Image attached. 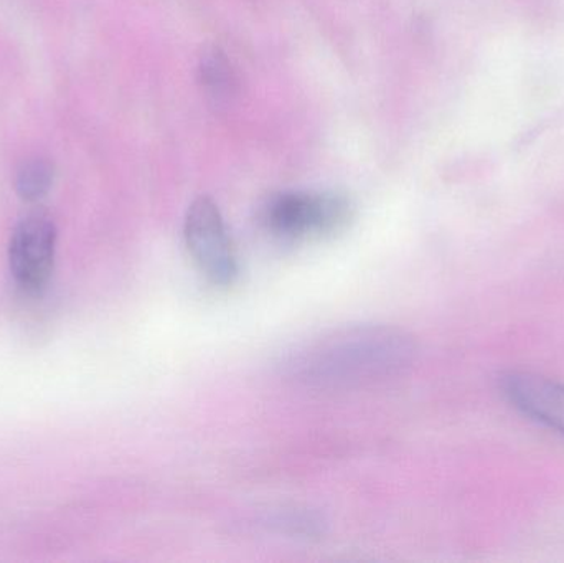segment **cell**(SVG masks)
<instances>
[{"instance_id":"7a4b0ae2","label":"cell","mask_w":564,"mask_h":563,"mask_svg":"<svg viewBox=\"0 0 564 563\" xmlns=\"http://www.w3.org/2000/svg\"><path fill=\"white\" fill-rule=\"evenodd\" d=\"M351 214L350 201L334 192H282L267 202L261 220L276 237L299 240L341 230Z\"/></svg>"},{"instance_id":"277c9868","label":"cell","mask_w":564,"mask_h":563,"mask_svg":"<svg viewBox=\"0 0 564 563\" xmlns=\"http://www.w3.org/2000/svg\"><path fill=\"white\" fill-rule=\"evenodd\" d=\"M55 225L45 217L25 218L10 240V270L20 286L36 291L48 281L55 260Z\"/></svg>"},{"instance_id":"8992f818","label":"cell","mask_w":564,"mask_h":563,"mask_svg":"<svg viewBox=\"0 0 564 563\" xmlns=\"http://www.w3.org/2000/svg\"><path fill=\"white\" fill-rule=\"evenodd\" d=\"M202 83L208 96L217 102L227 101L235 88V76L224 53L212 50L204 56L200 66Z\"/></svg>"},{"instance_id":"5b68a950","label":"cell","mask_w":564,"mask_h":563,"mask_svg":"<svg viewBox=\"0 0 564 563\" xmlns=\"http://www.w3.org/2000/svg\"><path fill=\"white\" fill-rule=\"evenodd\" d=\"M500 390L513 409L564 435V383L530 372H509Z\"/></svg>"},{"instance_id":"6da1fadb","label":"cell","mask_w":564,"mask_h":563,"mask_svg":"<svg viewBox=\"0 0 564 563\" xmlns=\"http://www.w3.org/2000/svg\"><path fill=\"white\" fill-rule=\"evenodd\" d=\"M416 353V343L406 331L387 324H355L292 347L280 369L284 379L305 389H357L406 372Z\"/></svg>"},{"instance_id":"3957f363","label":"cell","mask_w":564,"mask_h":563,"mask_svg":"<svg viewBox=\"0 0 564 563\" xmlns=\"http://www.w3.org/2000/svg\"><path fill=\"white\" fill-rule=\"evenodd\" d=\"M185 243L202 273L218 286H230L238 277V260L220 210L212 198L200 197L185 217Z\"/></svg>"},{"instance_id":"52a82bcc","label":"cell","mask_w":564,"mask_h":563,"mask_svg":"<svg viewBox=\"0 0 564 563\" xmlns=\"http://www.w3.org/2000/svg\"><path fill=\"white\" fill-rule=\"evenodd\" d=\"M53 184L52 165L42 159L26 162L17 174V191L23 201L35 202L45 197Z\"/></svg>"}]
</instances>
